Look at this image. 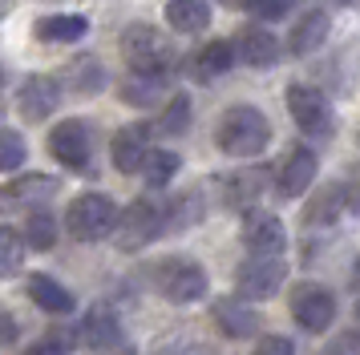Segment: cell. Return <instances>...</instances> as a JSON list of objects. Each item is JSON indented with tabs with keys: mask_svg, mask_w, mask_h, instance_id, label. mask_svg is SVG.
<instances>
[{
	"mask_svg": "<svg viewBox=\"0 0 360 355\" xmlns=\"http://www.w3.org/2000/svg\"><path fill=\"white\" fill-rule=\"evenodd\" d=\"M271 142V121L255 105H231L219 126H214V145L231 158H255Z\"/></svg>",
	"mask_w": 360,
	"mask_h": 355,
	"instance_id": "1",
	"label": "cell"
},
{
	"mask_svg": "<svg viewBox=\"0 0 360 355\" xmlns=\"http://www.w3.org/2000/svg\"><path fill=\"white\" fill-rule=\"evenodd\" d=\"M117 226V202L110 194H77L65 210V230L77 242H98Z\"/></svg>",
	"mask_w": 360,
	"mask_h": 355,
	"instance_id": "2",
	"label": "cell"
},
{
	"mask_svg": "<svg viewBox=\"0 0 360 355\" xmlns=\"http://www.w3.org/2000/svg\"><path fill=\"white\" fill-rule=\"evenodd\" d=\"M154 287L162 290V299H170V303H198V299H207L211 279H207V271L198 267L195 258L174 255L154 267Z\"/></svg>",
	"mask_w": 360,
	"mask_h": 355,
	"instance_id": "3",
	"label": "cell"
},
{
	"mask_svg": "<svg viewBox=\"0 0 360 355\" xmlns=\"http://www.w3.org/2000/svg\"><path fill=\"white\" fill-rule=\"evenodd\" d=\"M117 250H142V246H150L154 239H162L166 230V210L158 206V202H146V198H138V202H130V206L117 214Z\"/></svg>",
	"mask_w": 360,
	"mask_h": 355,
	"instance_id": "4",
	"label": "cell"
},
{
	"mask_svg": "<svg viewBox=\"0 0 360 355\" xmlns=\"http://www.w3.org/2000/svg\"><path fill=\"white\" fill-rule=\"evenodd\" d=\"M122 53L138 73H170V61H174L166 36L154 25H130L122 32Z\"/></svg>",
	"mask_w": 360,
	"mask_h": 355,
	"instance_id": "5",
	"label": "cell"
},
{
	"mask_svg": "<svg viewBox=\"0 0 360 355\" xmlns=\"http://www.w3.org/2000/svg\"><path fill=\"white\" fill-rule=\"evenodd\" d=\"M49 154L53 161H61L73 174H89V166H94V129H89V121H82V117L61 121L49 133Z\"/></svg>",
	"mask_w": 360,
	"mask_h": 355,
	"instance_id": "6",
	"label": "cell"
},
{
	"mask_svg": "<svg viewBox=\"0 0 360 355\" xmlns=\"http://www.w3.org/2000/svg\"><path fill=\"white\" fill-rule=\"evenodd\" d=\"M283 101H288V113L295 117L300 133H308V138H332L336 113H332L328 97L316 85H288V97Z\"/></svg>",
	"mask_w": 360,
	"mask_h": 355,
	"instance_id": "7",
	"label": "cell"
},
{
	"mask_svg": "<svg viewBox=\"0 0 360 355\" xmlns=\"http://www.w3.org/2000/svg\"><path fill=\"white\" fill-rule=\"evenodd\" d=\"M292 319L311 331V335H320L328 331L332 323H336V295L320 283H300L292 287Z\"/></svg>",
	"mask_w": 360,
	"mask_h": 355,
	"instance_id": "8",
	"label": "cell"
},
{
	"mask_svg": "<svg viewBox=\"0 0 360 355\" xmlns=\"http://www.w3.org/2000/svg\"><path fill=\"white\" fill-rule=\"evenodd\" d=\"M283 279H288V267L279 262V255H251L239 267L235 274V290L243 295V299H271L279 287H283Z\"/></svg>",
	"mask_w": 360,
	"mask_h": 355,
	"instance_id": "9",
	"label": "cell"
},
{
	"mask_svg": "<svg viewBox=\"0 0 360 355\" xmlns=\"http://www.w3.org/2000/svg\"><path fill=\"white\" fill-rule=\"evenodd\" d=\"M271 174H276L279 198H300V194L311 186V178H316V154H311L308 145H295V149H288V154L279 158V166Z\"/></svg>",
	"mask_w": 360,
	"mask_h": 355,
	"instance_id": "10",
	"label": "cell"
},
{
	"mask_svg": "<svg viewBox=\"0 0 360 355\" xmlns=\"http://www.w3.org/2000/svg\"><path fill=\"white\" fill-rule=\"evenodd\" d=\"M57 105H61V81H57V77H45V73H37V77H29L25 85H20L17 109H20V117H25L29 126L45 121V117L57 109Z\"/></svg>",
	"mask_w": 360,
	"mask_h": 355,
	"instance_id": "11",
	"label": "cell"
},
{
	"mask_svg": "<svg viewBox=\"0 0 360 355\" xmlns=\"http://www.w3.org/2000/svg\"><path fill=\"white\" fill-rule=\"evenodd\" d=\"M61 190V182L49 174H29V178H17L8 186H0V214H13V210H29V206H41L49 202L53 194Z\"/></svg>",
	"mask_w": 360,
	"mask_h": 355,
	"instance_id": "12",
	"label": "cell"
},
{
	"mask_svg": "<svg viewBox=\"0 0 360 355\" xmlns=\"http://www.w3.org/2000/svg\"><path fill=\"white\" fill-rule=\"evenodd\" d=\"M243 246L251 255H283L288 234L276 214H247L243 218Z\"/></svg>",
	"mask_w": 360,
	"mask_h": 355,
	"instance_id": "13",
	"label": "cell"
},
{
	"mask_svg": "<svg viewBox=\"0 0 360 355\" xmlns=\"http://www.w3.org/2000/svg\"><path fill=\"white\" fill-rule=\"evenodd\" d=\"M146 138H150V126L146 121H138V126H126L114 133V142H110V158H114V170L122 174H138L142 170V161H146Z\"/></svg>",
	"mask_w": 360,
	"mask_h": 355,
	"instance_id": "14",
	"label": "cell"
},
{
	"mask_svg": "<svg viewBox=\"0 0 360 355\" xmlns=\"http://www.w3.org/2000/svg\"><path fill=\"white\" fill-rule=\"evenodd\" d=\"M235 57L251 69H267V65L279 61V41L259 25H247V29L235 32Z\"/></svg>",
	"mask_w": 360,
	"mask_h": 355,
	"instance_id": "15",
	"label": "cell"
},
{
	"mask_svg": "<svg viewBox=\"0 0 360 355\" xmlns=\"http://www.w3.org/2000/svg\"><path fill=\"white\" fill-rule=\"evenodd\" d=\"M214 323H219V331L227 339H247L259 331V315H255V307L247 303L243 295L239 299H219V303L211 307Z\"/></svg>",
	"mask_w": 360,
	"mask_h": 355,
	"instance_id": "16",
	"label": "cell"
},
{
	"mask_svg": "<svg viewBox=\"0 0 360 355\" xmlns=\"http://www.w3.org/2000/svg\"><path fill=\"white\" fill-rule=\"evenodd\" d=\"M82 343L89 351H114L122 343V327H117V315L110 307H94L82 319Z\"/></svg>",
	"mask_w": 360,
	"mask_h": 355,
	"instance_id": "17",
	"label": "cell"
},
{
	"mask_svg": "<svg viewBox=\"0 0 360 355\" xmlns=\"http://www.w3.org/2000/svg\"><path fill=\"white\" fill-rule=\"evenodd\" d=\"M328 32H332V16H328L324 8H311V13L292 29V36H288V53L308 57V53H316V48L328 41Z\"/></svg>",
	"mask_w": 360,
	"mask_h": 355,
	"instance_id": "18",
	"label": "cell"
},
{
	"mask_svg": "<svg viewBox=\"0 0 360 355\" xmlns=\"http://www.w3.org/2000/svg\"><path fill=\"white\" fill-rule=\"evenodd\" d=\"M166 25L182 36L211 29V0H170L166 4Z\"/></svg>",
	"mask_w": 360,
	"mask_h": 355,
	"instance_id": "19",
	"label": "cell"
},
{
	"mask_svg": "<svg viewBox=\"0 0 360 355\" xmlns=\"http://www.w3.org/2000/svg\"><path fill=\"white\" fill-rule=\"evenodd\" d=\"M231 61H235V41H207V45L191 57V77L214 81L231 69Z\"/></svg>",
	"mask_w": 360,
	"mask_h": 355,
	"instance_id": "20",
	"label": "cell"
},
{
	"mask_svg": "<svg viewBox=\"0 0 360 355\" xmlns=\"http://www.w3.org/2000/svg\"><path fill=\"white\" fill-rule=\"evenodd\" d=\"M29 299L49 315H69L73 311V290L61 287L49 274H29Z\"/></svg>",
	"mask_w": 360,
	"mask_h": 355,
	"instance_id": "21",
	"label": "cell"
},
{
	"mask_svg": "<svg viewBox=\"0 0 360 355\" xmlns=\"http://www.w3.org/2000/svg\"><path fill=\"white\" fill-rule=\"evenodd\" d=\"M85 32H89V20L73 13H57L37 20V41H45V45H69V41H82Z\"/></svg>",
	"mask_w": 360,
	"mask_h": 355,
	"instance_id": "22",
	"label": "cell"
},
{
	"mask_svg": "<svg viewBox=\"0 0 360 355\" xmlns=\"http://www.w3.org/2000/svg\"><path fill=\"white\" fill-rule=\"evenodd\" d=\"M65 85L73 93L94 97V93L105 89V69H101L98 57H77V61H69V69H65Z\"/></svg>",
	"mask_w": 360,
	"mask_h": 355,
	"instance_id": "23",
	"label": "cell"
},
{
	"mask_svg": "<svg viewBox=\"0 0 360 355\" xmlns=\"http://www.w3.org/2000/svg\"><path fill=\"white\" fill-rule=\"evenodd\" d=\"M344 214V190L340 186H320V194L304 206V226H332Z\"/></svg>",
	"mask_w": 360,
	"mask_h": 355,
	"instance_id": "24",
	"label": "cell"
},
{
	"mask_svg": "<svg viewBox=\"0 0 360 355\" xmlns=\"http://www.w3.org/2000/svg\"><path fill=\"white\" fill-rule=\"evenodd\" d=\"M166 85V73H138L130 69V77L122 85V101H130V105H154L158 93H162Z\"/></svg>",
	"mask_w": 360,
	"mask_h": 355,
	"instance_id": "25",
	"label": "cell"
},
{
	"mask_svg": "<svg viewBox=\"0 0 360 355\" xmlns=\"http://www.w3.org/2000/svg\"><path fill=\"white\" fill-rule=\"evenodd\" d=\"M263 182H267V170H243L223 182V194H227V206H251L259 198Z\"/></svg>",
	"mask_w": 360,
	"mask_h": 355,
	"instance_id": "26",
	"label": "cell"
},
{
	"mask_svg": "<svg viewBox=\"0 0 360 355\" xmlns=\"http://www.w3.org/2000/svg\"><path fill=\"white\" fill-rule=\"evenodd\" d=\"M179 166H182V158L174 149H154L142 161V178H146L150 190H162V186H170V178L179 174Z\"/></svg>",
	"mask_w": 360,
	"mask_h": 355,
	"instance_id": "27",
	"label": "cell"
},
{
	"mask_svg": "<svg viewBox=\"0 0 360 355\" xmlns=\"http://www.w3.org/2000/svg\"><path fill=\"white\" fill-rule=\"evenodd\" d=\"M25 234L13 230V226H0V279H13L25 262Z\"/></svg>",
	"mask_w": 360,
	"mask_h": 355,
	"instance_id": "28",
	"label": "cell"
},
{
	"mask_svg": "<svg viewBox=\"0 0 360 355\" xmlns=\"http://www.w3.org/2000/svg\"><path fill=\"white\" fill-rule=\"evenodd\" d=\"M20 234H25V242L33 250H49L53 242H57V222H53V214H45V210H33Z\"/></svg>",
	"mask_w": 360,
	"mask_h": 355,
	"instance_id": "29",
	"label": "cell"
},
{
	"mask_svg": "<svg viewBox=\"0 0 360 355\" xmlns=\"http://www.w3.org/2000/svg\"><path fill=\"white\" fill-rule=\"evenodd\" d=\"M186 126H191V101H186V97H174V101L166 105V113L158 117V133L179 138V133H186Z\"/></svg>",
	"mask_w": 360,
	"mask_h": 355,
	"instance_id": "30",
	"label": "cell"
},
{
	"mask_svg": "<svg viewBox=\"0 0 360 355\" xmlns=\"http://www.w3.org/2000/svg\"><path fill=\"white\" fill-rule=\"evenodd\" d=\"M25 138H20L17 129H0V174L4 170H17L20 161H25Z\"/></svg>",
	"mask_w": 360,
	"mask_h": 355,
	"instance_id": "31",
	"label": "cell"
},
{
	"mask_svg": "<svg viewBox=\"0 0 360 355\" xmlns=\"http://www.w3.org/2000/svg\"><path fill=\"white\" fill-rule=\"evenodd\" d=\"M25 355H73V335L61 331V327H53V331H45Z\"/></svg>",
	"mask_w": 360,
	"mask_h": 355,
	"instance_id": "32",
	"label": "cell"
},
{
	"mask_svg": "<svg viewBox=\"0 0 360 355\" xmlns=\"http://www.w3.org/2000/svg\"><path fill=\"white\" fill-rule=\"evenodd\" d=\"M247 13H255L259 20H283L288 8H292V0H243Z\"/></svg>",
	"mask_w": 360,
	"mask_h": 355,
	"instance_id": "33",
	"label": "cell"
},
{
	"mask_svg": "<svg viewBox=\"0 0 360 355\" xmlns=\"http://www.w3.org/2000/svg\"><path fill=\"white\" fill-rule=\"evenodd\" d=\"M324 355H360V331H340L324 347Z\"/></svg>",
	"mask_w": 360,
	"mask_h": 355,
	"instance_id": "34",
	"label": "cell"
},
{
	"mask_svg": "<svg viewBox=\"0 0 360 355\" xmlns=\"http://www.w3.org/2000/svg\"><path fill=\"white\" fill-rule=\"evenodd\" d=\"M344 210H352V214H360V166H352V174L344 178Z\"/></svg>",
	"mask_w": 360,
	"mask_h": 355,
	"instance_id": "35",
	"label": "cell"
},
{
	"mask_svg": "<svg viewBox=\"0 0 360 355\" xmlns=\"http://www.w3.org/2000/svg\"><path fill=\"white\" fill-rule=\"evenodd\" d=\"M255 355H295V347H292V339H283V335H263L255 343Z\"/></svg>",
	"mask_w": 360,
	"mask_h": 355,
	"instance_id": "36",
	"label": "cell"
},
{
	"mask_svg": "<svg viewBox=\"0 0 360 355\" xmlns=\"http://www.w3.org/2000/svg\"><path fill=\"white\" fill-rule=\"evenodd\" d=\"M8 343H17V319L0 307V347H8Z\"/></svg>",
	"mask_w": 360,
	"mask_h": 355,
	"instance_id": "37",
	"label": "cell"
},
{
	"mask_svg": "<svg viewBox=\"0 0 360 355\" xmlns=\"http://www.w3.org/2000/svg\"><path fill=\"white\" fill-rule=\"evenodd\" d=\"M328 4H336V8H360V0H328Z\"/></svg>",
	"mask_w": 360,
	"mask_h": 355,
	"instance_id": "38",
	"label": "cell"
},
{
	"mask_svg": "<svg viewBox=\"0 0 360 355\" xmlns=\"http://www.w3.org/2000/svg\"><path fill=\"white\" fill-rule=\"evenodd\" d=\"M352 290L360 295V258H356V267H352Z\"/></svg>",
	"mask_w": 360,
	"mask_h": 355,
	"instance_id": "39",
	"label": "cell"
},
{
	"mask_svg": "<svg viewBox=\"0 0 360 355\" xmlns=\"http://www.w3.org/2000/svg\"><path fill=\"white\" fill-rule=\"evenodd\" d=\"M8 13H13V0H0V20H4Z\"/></svg>",
	"mask_w": 360,
	"mask_h": 355,
	"instance_id": "40",
	"label": "cell"
},
{
	"mask_svg": "<svg viewBox=\"0 0 360 355\" xmlns=\"http://www.w3.org/2000/svg\"><path fill=\"white\" fill-rule=\"evenodd\" d=\"M0 81H4V69H0Z\"/></svg>",
	"mask_w": 360,
	"mask_h": 355,
	"instance_id": "41",
	"label": "cell"
},
{
	"mask_svg": "<svg viewBox=\"0 0 360 355\" xmlns=\"http://www.w3.org/2000/svg\"><path fill=\"white\" fill-rule=\"evenodd\" d=\"M356 145H360V133H356Z\"/></svg>",
	"mask_w": 360,
	"mask_h": 355,
	"instance_id": "42",
	"label": "cell"
}]
</instances>
